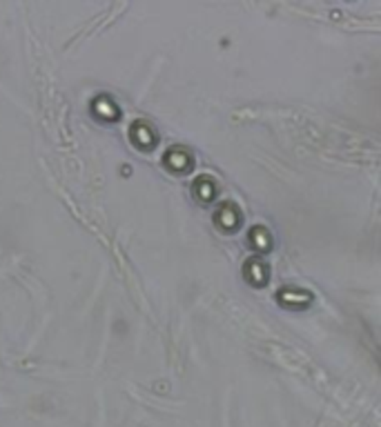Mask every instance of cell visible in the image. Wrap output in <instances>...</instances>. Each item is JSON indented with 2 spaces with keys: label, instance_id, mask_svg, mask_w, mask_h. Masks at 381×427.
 Here are the masks:
<instances>
[{
  "label": "cell",
  "instance_id": "obj_1",
  "mask_svg": "<svg viewBox=\"0 0 381 427\" xmlns=\"http://www.w3.org/2000/svg\"><path fill=\"white\" fill-rule=\"evenodd\" d=\"M94 110H96L101 116H108V119H114V116L119 114V110L112 105V101L108 98V96H101V98L94 101Z\"/></svg>",
  "mask_w": 381,
  "mask_h": 427
}]
</instances>
